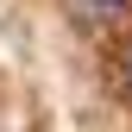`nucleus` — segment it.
Here are the masks:
<instances>
[{
    "label": "nucleus",
    "mask_w": 132,
    "mask_h": 132,
    "mask_svg": "<svg viewBox=\"0 0 132 132\" xmlns=\"http://www.w3.org/2000/svg\"><path fill=\"white\" fill-rule=\"evenodd\" d=\"M76 13H82V19H126L132 0H76Z\"/></svg>",
    "instance_id": "f257e3e1"
},
{
    "label": "nucleus",
    "mask_w": 132,
    "mask_h": 132,
    "mask_svg": "<svg viewBox=\"0 0 132 132\" xmlns=\"http://www.w3.org/2000/svg\"><path fill=\"white\" fill-rule=\"evenodd\" d=\"M120 94H126V101H132V44H126V51H120Z\"/></svg>",
    "instance_id": "f03ea898"
}]
</instances>
